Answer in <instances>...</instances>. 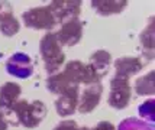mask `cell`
I'll use <instances>...</instances> for the list:
<instances>
[{
  "instance_id": "277c9868",
  "label": "cell",
  "mask_w": 155,
  "mask_h": 130,
  "mask_svg": "<svg viewBox=\"0 0 155 130\" xmlns=\"http://www.w3.org/2000/svg\"><path fill=\"white\" fill-rule=\"evenodd\" d=\"M119 130H154V127L139 119H126L119 124Z\"/></svg>"
},
{
  "instance_id": "5b68a950",
  "label": "cell",
  "mask_w": 155,
  "mask_h": 130,
  "mask_svg": "<svg viewBox=\"0 0 155 130\" xmlns=\"http://www.w3.org/2000/svg\"><path fill=\"white\" fill-rule=\"evenodd\" d=\"M154 100H149L145 104H142L141 109H139V113H141L143 117H148L149 120H155L154 119Z\"/></svg>"
},
{
  "instance_id": "3957f363",
  "label": "cell",
  "mask_w": 155,
  "mask_h": 130,
  "mask_svg": "<svg viewBox=\"0 0 155 130\" xmlns=\"http://www.w3.org/2000/svg\"><path fill=\"white\" fill-rule=\"evenodd\" d=\"M20 94V88L12 82L6 84L0 90V107H10L15 103V100Z\"/></svg>"
},
{
  "instance_id": "6da1fadb",
  "label": "cell",
  "mask_w": 155,
  "mask_h": 130,
  "mask_svg": "<svg viewBox=\"0 0 155 130\" xmlns=\"http://www.w3.org/2000/svg\"><path fill=\"white\" fill-rule=\"evenodd\" d=\"M6 71L18 78H28L34 74V64L25 54L12 55L6 62Z\"/></svg>"
},
{
  "instance_id": "8992f818",
  "label": "cell",
  "mask_w": 155,
  "mask_h": 130,
  "mask_svg": "<svg viewBox=\"0 0 155 130\" xmlns=\"http://www.w3.org/2000/svg\"><path fill=\"white\" fill-rule=\"evenodd\" d=\"M3 116L0 114V130H6V123H5V120H2Z\"/></svg>"
},
{
  "instance_id": "7a4b0ae2",
  "label": "cell",
  "mask_w": 155,
  "mask_h": 130,
  "mask_svg": "<svg viewBox=\"0 0 155 130\" xmlns=\"http://www.w3.org/2000/svg\"><path fill=\"white\" fill-rule=\"evenodd\" d=\"M0 12H2V9H0ZM2 13L5 16H0V30H2V33H5L6 36H12V35H15L19 30L18 21L12 16L9 5L6 6V12H2Z\"/></svg>"
}]
</instances>
